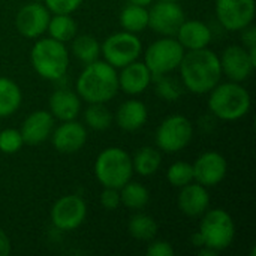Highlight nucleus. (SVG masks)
<instances>
[{
	"mask_svg": "<svg viewBox=\"0 0 256 256\" xmlns=\"http://www.w3.org/2000/svg\"><path fill=\"white\" fill-rule=\"evenodd\" d=\"M80 110L81 98L72 90L58 88L50 96V112L62 122L75 120Z\"/></svg>",
	"mask_w": 256,
	"mask_h": 256,
	"instance_id": "nucleus-21",
	"label": "nucleus"
},
{
	"mask_svg": "<svg viewBox=\"0 0 256 256\" xmlns=\"http://www.w3.org/2000/svg\"><path fill=\"white\" fill-rule=\"evenodd\" d=\"M152 80H154V90L158 96H160L162 99L168 102H176L177 99L182 98L184 86L177 78H172L170 76V74H165V75H156Z\"/></svg>",
	"mask_w": 256,
	"mask_h": 256,
	"instance_id": "nucleus-30",
	"label": "nucleus"
},
{
	"mask_svg": "<svg viewBox=\"0 0 256 256\" xmlns=\"http://www.w3.org/2000/svg\"><path fill=\"white\" fill-rule=\"evenodd\" d=\"M162 164V156L158 148L153 147H142L140 148L134 159H132V166L134 171L138 172L142 177H148L158 172Z\"/></svg>",
	"mask_w": 256,
	"mask_h": 256,
	"instance_id": "nucleus-26",
	"label": "nucleus"
},
{
	"mask_svg": "<svg viewBox=\"0 0 256 256\" xmlns=\"http://www.w3.org/2000/svg\"><path fill=\"white\" fill-rule=\"evenodd\" d=\"M184 20L186 15L178 2L159 0L148 9V27L164 36H176Z\"/></svg>",
	"mask_w": 256,
	"mask_h": 256,
	"instance_id": "nucleus-10",
	"label": "nucleus"
},
{
	"mask_svg": "<svg viewBox=\"0 0 256 256\" xmlns=\"http://www.w3.org/2000/svg\"><path fill=\"white\" fill-rule=\"evenodd\" d=\"M178 208L189 218H198L208 210L210 195L207 188L200 183H189L180 188Z\"/></svg>",
	"mask_w": 256,
	"mask_h": 256,
	"instance_id": "nucleus-18",
	"label": "nucleus"
},
{
	"mask_svg": "<svg viewBox=\"0 0 256 256\" xmlns=\"http://www.w3.org/2000/svg\"><path fill=\"white\" fill-rule=\"evenodd\" d=\"M170 2H180V0H170Z\"/></svg>",
	"mask_w": 256,
	"mask_h": 256,
	"instance_id": "nucleus-40",
	"label": "nucleus"
},
{
	"mask_svg": "<svg viewBox=\"0 0 256 256\" xmlns=\"http://www.w3.org/2000/svg\"><path fill=\"white\" fill-rule=\"evenodd\" d=\"M176 36L180 45L188 51L207 48V45L212 42L210 27L198 20H184Z\"/></svg>",
	"mask_w": 256,
	"mask_h": 256,
	"instance_id": "nucleus-20",
	"label": "nucleus"
},
{
	"mask_svg": "<svg viewBox=\"0 0 256 256\" xmlns=\"http://www.w3.org/2000/svg\"><path fill=\"white\" fill-rule=\"evenodd\" d=\"M208 108L220 120L234 122L249 112L250 94L243 86H240V82L236 81L218 84L210 92Z\"/></svg>",
	"mask_w": 256,
	"mask_h": 256,
	"instance_id": "nucleus-3",
	"label": "nucleus"
},
{
	"mask_svg": "<svg viewBox=\"0 0 256 256\" xmlns=\"http://www.w3.org/2000/svg\"><path fill=\"white\" fill-rule=\"evenodd\" d=\"M134 174L132 158L118 147L105 148L94 162V176L104 188L120 189Z\"/></svg>",
	"mask_w": 256,
	"mask_h": 256,
	"instance_id": "nucleus-5",
	"label": "nucleus"
},
{
	"mask_svg": "<svg viewBox=\"0 0 256 256\" xmlns=\"http://www.w3.org/2000/svg\"><path fill=\"white\" fill-rule=\"evenodd\" d=\"M87 207L78 195L62 196L51 208V222L60 231L76 230L86 219Z\"/></svg>",
	"mask_w": 256,
	"mask_h": 256,
	"instance_id": "nucleus-12",
	"label": "nucleus"
},
{
	"mask_svg": "<svg viewBox=\"0 0 256 256\" xmlns=\"http://www.w3.org/2000/svg\"><path fill=\"white\" fill-rule=\"evenodd\" d=\"M54 129V117L50 111H33L20 129L24 144L38 146L46 141Z\"/></svg>",
	"mask_w": 256,
	"mask_h": 256,
	"instance_id": "nucleus-17",
	"label": "nucleus"
},
{
	"mask_svg": "<svg viewBox=\"0 0 256 256\" xmlns=\"http://www.w3.org/2000/svg\"><path fill=\"white\" fill-rule=\"evenodd\" d=\"M147 255L148 256H172L174 255V249L168 242L159 240L154 242L148 249H147Z\"/></svg>",
	"mask_w": 256,
	"mask_h": 256,
	"instance_id": "nucleus-36",
	"label": "nucleus"
},
{
	"mask_svg": "<svg viewBox=\"0 0 256 256\" xmlns=\"http://www.w3.org/2000/svg\"><path fill=\"white\" fill-rule=\"evenodd\" d=\"M50 18L51 15L46 6L40 3H28L18 10L15 26L24 38L34 39L46 32Z\"/></svg>",
	"mask_w": 256,
	"mask_h": 256,
	"instance_id": "nucleus-13",
	"label": "nucleus"
},
{
	"mask_svg": "<svg viewBox=\"0 0 256 256\" xmlns=\"http://www.w3.org/2000/svg\"><path fill=\"white\" fill-rule=\"evenodd\" d=\"M219 58H220L222 74H225L231 81L236 82H242L248 80L256 68L250 60L246 46L231 45L222 52V57Z\"/></svg>",
	"mask_w": 256,
	"mask_h": 256,
	"instance_id": "nucleus-15",
	"label": "nucleus"
},
{
	"mask_svg": "<svg viewBox=\"0 0 256 256\" xmlns=\"http://www.w3.org/2000/svg\"><path fill=\"white\" fill-rule=\"evenodd\" d=\"M184 56V48L174 36H165L154 40L144 54V63L153 76L171 74L178 69V64Z\"/></svg>",
	"mask_w": 256,
	"mask_h": 256,
	"instance_id": "nucleus-7",
	"label": "nucleus"
},
{
	"mask_svg": "<svg viewBox=\"0 0 256 256\" xmlns=\"http://www.w3.org/2000/svg\"><path fill=\"white\" fill-rule=\"evenodd\" d=\"M216 16L231 32H242L255 18V0H216Z\"/></svg>",
	"mask_w": 256,
	"mask_h": 256,
	"instance_id": "nucleus-11",
	"label": "nucleus"
},
{
	"mask_svg": "<svg viewBox=\"0 0 256 256\" xmlns=\"http://www.w3.org/2000/svg\"><path fill=\"white\" fill-rule=\"evenodd\" d=\"M194 126L184 116H171L165 118L156 130V146L162 152L177 153L190 142Z\"/></svg>",
	"mask_w": 256,
	"mask_h": 256,
	"instance_id": "nucleus-9",
	"label": "nucleus"
},
{
	"mask_svg": "<svg viewBox=\"0 0 256 256\" xmlns=\"http://www.w3.org/2000/svg\"><path fill=\"white\" fill-rule=\"evenodd\" d=\"M87 141V129L84 124L69 120L63 122L52 134V146L57 152L64 154L76 153Z\"/></svg>",
	"mask_w": 256,
	"mask_h": 256,
	"instance_id": "nucleus-16",
	"label": "nucleus"
},
{
	"mask_svg": "<svg viewBox=\"0 0 256 256\" xmlns=\"http://www.w3.org/2000/svg\"><path fill=\"white\" fill-rule=\"evenodd\" d=\"M82 0H45V6L52 14H72L81 6Z\"/></svg>",
	"mask_w": 256,
	"mask_h": 256,
	"instance_id": "nucleus-34",
	"label": "nucleus"
},
{
	"mask_svg": "<svg viewBox=\"0 0 256 256\" xmlns=\"http://www.w3.org/2000/svg\"><path fill=\"white\" fill-rule=\"evenodd\" d=\"M152 78L153 75L146 63L135 60L122 68L118 75V88L128 94H140L150 86Z\"/></svg>",
	"mask_w": 256,
	"mask_h": 256,
	"instance_id": "nucleus-19",
	"label": "nucleus"
},
{
	"mask_svg": "<svg viewBox=\"0 0 256 256\" xmlns=\"http://www.w3.org/2000/svg\"><path fill=\"white\" fill-rule=\"evenodd\" d=\"M24 146L21 132L16 129H4L0 130V152L6 154H14L21 150Z\"/></svg>",
	"mask_w": 256,
	"mask_h": 256,
	"instance_id": "nucleus-33",
	"label": "nucleus"
},
{
	"mask_svg": "<svg viewBox=\"0 0 256 256\" xmlns=\"http://www.w3.org/2000/svg\"><path fill=\"white\" fill-rule=\"evenodd\" d=\"M22 94L20 87L9 78L0 76V117L12 116L21 105Z\"/></svg>",
	"mask_w": 256,
	"mask_h": 256,
	"instance_id": "nucleus-24",
	"label": "nucleus"
},
{
	"mask_svg": "<svg viewBox=\"0 0 256 256\" xmlns=\"http://www.w3.org/2000/svg\"><path fill=\"white\" fill-rule=\"evenodd\" d=\"M100 204H102L104 208H106V210H116V208H118L120 204H122L118 189L104 188V192L100 194Z\"/></svg>",
	"mask_w": 256,
	"mask_h": 256,
	"instance_id": "nucleus-35",
	"label": "nucleus"
},
{
	"mask_svg": "<svg viewBox=\"0 0 256 256\" xmlns=\"http://www.w3.org/2000/svg\"><path fill=\"white\" fill-rule=\"evenodd\" d=\"M192 170H194V180H196V183L206 188H212L219 184L225 178L228 165H226V159L220 153L207 152L195 160Z\"/></svg>",
	"mask_w": 256,
	"mask_h": 256,
	"instance_id": "nucleus-14",
	"label": "nucleus"
},
{
	"mask_svg": "<svg viewBox=\"0 0 256 256\" xmlns=\"http://www.w3.org/2000/svg\"><path fill=\"white\" fill-rule=\"evenodd\" d=\"M129 3H134V4H140V6H148L153 3V0H129Z\"/></svg>",
	"mask_w": 256,
	"mask_h": 256,
	"instance_id": "nucleus-39",
	"label": "nucleus"
},
{
	"mask_svg": "<svg viewBox=\"0 0 256 256\" xmlns=\"http://www.w3.org/2000/svg\"><path fill=\"white\" fill-rule=\"evenodd\" d=\"M120 201L124 207L130 210H141L150 201V192L146 186L136 182H128L120 189Z\"/></svg>",
	"mask_w": 256,
	"mask_h": 256,
	"instance_id": "nucleus-27",
	"label": "nucleus"
},
{
	"mask_svg": "<svg viewBox=\"0 0 256 256\" xmlns=\"http://www.w3.org/2000/svg\"><path fill=\"white\" fill-rule=\"evenodd\" d=\"M120 26L129 33L144 32L148 27V9L134 3L126 4L120 12Z\"/></svg>",
	"mask_w": 256,
	"mask_h": 256,
	"instance_id": "nucleus-23",
	"label": "nucleus"
},
{
	"mask_svg": "<svg viewBox=\"0 0 256 256\" xmlns=\"http://www.w3.org/2000/svg\"><path fill=\"white\" fill-rule=\"evenodd\" d=\"M86 124L93 130H105L112 123V114L105 104H88L84 111Z\"/></svg>",
	"mask_w": 256,
	"mask_h": 256,
	"instance_id": "nucleus-31",
	"label": "nucleus"
},
{
	"mask_svg": "<svg viewBox=\"0 0 256 256\" xmlns=\"http://www.w3.org/2000/svg\"><path fill=\"white\" fill-rule=\"evenodd\" d=\"M166 180L174 188H183L194 182V170L188 162H176L168 168Z\"/></svg>",
	"mask_w": 256,
	"mask_h": 256,
	"instance_id": "nucleus-32",
	"label": "nucleus"
},
{
	"mask_svg": "<svg viewBox=\"0 0 256 256\" xmlns=\"http://www.w3.org/2000/svg\"><path fill=\"white\" fill-rule=\"evenodd\" d=\"M30 60L38 75L50 81L64 76L69 68V52L64 44L52 38L38 40L32 48Z\"/></svg>",
	"mask_w": 256,
	"mask_h": 256,
	"instance_id": "nucleus-4",
	"label": "nucleus"
},
{
	"mask_svg": "<svg viewBox=\"0 0 256 256\" xmlns=\"http://www.w3.org/2000/svg\"><path fill=\"white\" fill-rule=\"evenodd\" d=\"M76 30H78V24L70 16V14H54V16L50 18L46 27L50 36L63 44L72 40L76 36Z\"/></svg>",
	"mask_w": 256,
	"mask_h": 256,
	"instance_id": "nucleus-25",
	"label": "nucleus"
},
{
	"mask_svg": "<svg viewBox=\"0 0 256 256\" xmlns=\"http://www.w3.org/2000/svg\"><path fill=\"white\" fill-rule=\"evenodd\" d=\"M202 246L218 252L230 248L236 237V225L230 213L222 208L206 212L198 231Z\"/></svg>",
	"mask_w": 256,
	"mask_h": 256,
	"instance_id": "nucleus-6",
	"label": "nucleus"
},
{
	"mask_svg": "<svg viewBox=\"0 0 256 256\" xmlns=\"http://www.w3.org/2000/svg\"><path fill=\"white\" fill-rule=\"evenodd\" d=\"M72 51L74 56L82 63L88 64L92 62L99 60L100 56V44L94 36L81 34L72 39Z\"/></svg>",
	"mask_w": 256,
	"mask_h": 256,
	"instance_id": "nucleus-28",
	"label": "nucleus"
},
{
	"mask_svg": "<svg viewBox=\"0 0 256 256\" xmlns=\"http://www.w3.org/2000/svg\"><path fill=\"white\" fill-rule=\"evenodd\" d=\"M10 254V240L3 230H0V256H8Z\"/></svg>",
	"mask_w": 256,
	"mask_h": 256,
	"instance_id": "nucleus-38",
	"label": "nucleus"
},
{
	"mask_svg": "<svg viewBox=\"0 0 256 256\" xmlns=\"http://www.w3.org/2000/svg\"><path fill=\"white\" fill-rule=\"evenodd\" d=\"M147 117H148L147 106L140 100L130 99L120 105L116 114V122L120 129L134 132V130L141 129L146 124Z\"/></svg>",
	"mask_w": 256,
	"mask_h": 256,
	"instance_id": "nucleus-22",
	"label": "nucleus"
},
{
	"mask_svg": "<svg viewBox=\"0 0 256 256\" xmlns=\"http://www.w3.org/2000/svg\"><path fill=\"white\" fill-rule=\"evenodd\" d=\"M100 51L105 57V62L112 68H123L138 60L142 51V45L135 33L123 30L108 36L104 40Z\"/></svg>",
	"mask_w": 256,
	"mask_h": 256,
	"instance_id": "nucleus-8",
	"label": "nucleus"
},
{
	"mask_svg": "<svg viewBox=\"0 0 256 256\" xmlns=\"http://www.w3.org/2000/svg\"><path fill=\"white\" fill-rule=\"evenodd\" d=\"M178 69L184 88L196 94L210 93L222 76L220 58L208 48L186 51Z\"/></svg>",
	"mask_w": 256,
	"mask_h": 256,
	"instance_id": "nucleus-1",
	"label": "nucleus"
},
{
	"mask_svg": "<svg viewBox=\"0 0 256 256\" xmlns=\"http://www.w3.org/2000/svg\"><path fill=\"white\" fill-rule=\"evenodd\" d=\"M118 92V75L105 60L86 64L76 81V93L88 104H106Z\"/></svg>",
	"mask_w": 256,
	"mask_h": 256,
	"instance_id": "nucleus-2",
	"label": "nucleus"
},
{
	"mask_svg": "<svg viewBox=\"0 0 256 256\" xmlns=\"http://www.w3.org/2000/svg\"><path fill=\"white\" fill-rule=\"evenodd\" d=\"M129 234L136 240L150 242L158 234V224L152 216L138 213L129 220Z\"/></svg>",
	"mask_w": 256,
	"mask_h": 256,
	"instance_id": "nucleus-29",
	"label": "nucleus"
},
{
	"mask_svg": "<svg viewBox=\"0 0 256 256\" xmlns=\"http://www.w3.org/2000/svg\"><path fill=\"white\" fill-rule=\"evenodd\" d=\"M243 42H244V46L246 48H254L256 46V28L254 26H248V27H244L243 30Z\"/></svg>",
	"mask_w": 256,
	"mask_h": 256,
	"instance_id": "nucleus-37",
	"label": "nucleus"
}]
</instances>
